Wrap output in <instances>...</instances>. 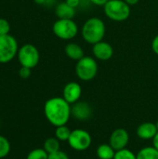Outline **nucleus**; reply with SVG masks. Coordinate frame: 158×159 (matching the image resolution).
Here are the masks:
<instances>
[{"label":"nucleus","mask_w":158,"mask_h":159,"mask_svg":"<svg viewBox=\"0 0 158 159\" xmlns=\"http://www.w3.org/2000/svg\"><path fill=\"white\" fill-rule=\"evenodd\" d=\"M10 148L9 141L6 137L0 135V159L6 157L9 154Z\"/></svg>","instance_id":"20"},{"label":"nucleus","mask_w":158,"mask_h":159,"mask_svg":"<svg viewBox=\"0 0 158 159\" xmlns=\"http://www.w3.org/2000/svg\"><path fill=\"white\" fill-rule=\"evenodd\" d=\"M52 30L54 34L62 40H71L78 34V27L73 20L58 19L54 22Z\"/></svg>","instance_id":"5"},{"label":"nucleus","mask_w":158,"mask_h":159,"mask_svg":"<svg viewBox=\"0 0 158 159\" xmlns=\"http://www.w3.org/2000/svg\"><path fill=\"white\" fill-rule=\"evenodd\" d=\"M47 159H69V157H68V156L64 152L60 150V151H58L56 153L49 154Z\"/></svg>","instance_id":"25"},{"label":"nucleus","mask_w":158,"mask_h":159,"mask_svg":"<svg viewBox=\"0 0 158 159\" xmlns=\"http://www.w3.org/2000/svg\"><path fill=\"white\" fill-rule=\"evenodd\" d=\"M65 2L74 8H76L80 6V0H66Z\"/></svg>","instance_id":"27"},{"label":"nucleus","mask_w":158,"mask_h":159,"mask_svg":"<svg viewBox=\"0 0 158 159\" xmlns=\"http://www.w3.org/2000/svg\"><path fill=\"white\" fill-rule=\"evenodd\" d=\"M18 43L15 37L6 34L0 35V63H7L18 54Z\"/></svg>","instance_id":"6"},{"label":"nucleus","mask_w":158,"mask_h":159,"mask_svg":"<svg viewBox=\"0 0 158 159\" xmlns=\"http://www.w3.org/2000/svg\"><path fill=\"white\" fill-rule=\"evenodd\" d=\"M124 1H125L127 4H129V6H134V5H136V4H138L140 0H124Z\"/></svg>","instance_id":"31"},{"label":"nucleus","mask_w":158,"mask_h":159,"mask_svg":"<svg viewBox=\"0 0 158 159\" xmlns=\"http://www.w3.org/2000/svg\"><path fill=\"white\" fill-rule=\"evenodd\" d=\"M137 159H158V150L153 147H145L138 152Z\"/></svg>","instance_id":"17"},{"label":"nucleus","mask_w":158,"mask_h":159,"mask_svg":"<svg viewBox=\"0 0 158 159\" xmlns=\"http://www.w3.org/2000/svg\"><path fill=\"white\" fill-rule=\"evenodd\" d=\"M44 113L47 121L55 127L66 125L72 116L70 103L61 97L47 100L44 106Z\"/></svg>","instance_id":"1"},{"label":"nucleus","mask_w":158,"mask_h":159,"mask_svg":"<svg viewBox=\"0 0 158 159\" xmlns=\"http://www.w3.org/2000/svg\"><path fill=\"white\" fill-rule=\"evenodd\" d=\"M156 128H157V130H158V121L156 123Z\"/></svg>","instance_id":"32"},{"label":"nucleus","mask_w":158,"mask_h":159,"mask_svg":"<svg viewBox=\"0 0 158 159\" xmlns=\"http://www.w3.org/2000/svg\"><path fill=\"white\" fill-rule=\"evenodd\" d=\"M32 69L31 68H28V67H24V66H21L20 69L19 70V75L22 78V79H27L31 76V74H32Z\"/></svg>","instance_id":"24"},{"label":"nucleus","mask_w":158,"mask_h":159,"mask_svg":"<svg viewBox=\"0 0 158 159\" xmlns=\"http://www.w3.org/2000/svg\"><path fill=\"white\" fill-rule=\"evenodd\" d=\"M18 59L21 66L33 69L39 62V51L34 45L25 44L19 49Z\"/></svg>","instance_id":"7"},{"label":"nucleus","mask_w":158,"mask_h":159,"mask_svg":"<svg viewBox=\"0 0 158 159\" xmlns=\"http://www.w3.org/2000/svg\"><path fill=\"white\" fill-rule=\"evenodd\" d=\"M115 149L110 144H101L97 149V156L100 159H114L115 155Z\"/></svg>","instance_id":"16"},{"label":"nucleus","mask_w":158,"mask_h":159,"mask_svg":"<svg viewBox=\"0 0 158 159\" xmlns=\"http://www.w3.org/2000/svg\"><path fill=\"white\" fill-rule=\"evenodd\" d=\"M129 141V132L125 129H116L113 131L110 136L109 144L115 149V151H119L125 149Z\"/></svg>","instance_id":"9"},{"label":"nucleus","mask_w":158,"mask_h":159,"mask_svg":"<svg viewBox=\"0 0 158 159\" xmlns=\"http://www.w3.org/2000/svg\"><path fill=\"white\" fill-rule=\"evenodd\" d=\"M56 2V0H45L44 2V6H47V7H50L52 5H54Z\"/></svg>","instance_id":"30"},{"label":"nucleus","mask_w":158,"mask_h":159,"mask_svg":"<svg viewBox=\"0 0 158 159\" xmlns=\"http://www.w3.org/2000/svg\"><path fill=\"white\" fill-rule=\"evenodd\" d=\"M105 24L102 20L97 17L88 19L83 25L81 33L84 40L91 45L102 41L105 35Z\"/></svg>","instance_id":"2"},{"label":"nucleus","mask_w":158,"mask_h":159,"mask_svg":"<svg viewBox=\"0 0 158 159\" xmlns=\"http://www.w3.org/2000/svg\"><path fill=\"white\" fill-rule=\"evenodd\" d=\"M48 158V154L45 151V149L43 148H36L32 150L26 159H47Z\"/></svg>","instance_id":"21"},{"label":"nucleus","mask_w":158,"mask_h":159,"mask_svg":"<svg viewBox=\"0 0 158 159\" xmlns=\"http://www.w3.org/2000/svg\"><path fill=\"white\" fill-rule=\"evenodd\" d=\"M108 1H109V0H90V2H91L93 5L100 6V7H102V6L104 7V5H105Z\"/></svg>","instance_id":"28"},{"label":"nucleus","mask_w":158,"mask_h":159,"mask_svg":"<svg viewBox=\"0 0 158 159\" xmlns=\"http://www.w3.org/2000/svg\"><path fill=\"white\" fill-rule=\"evenodd\" d=\"M99 71L98 62L95 59L84 56L81 60L77 61L75 66V73L77 77L82 81H90L97 75Z\"/></svg>","instance_id":"4"},{"label":"nucleus","mask_w":158,"mask_h":159,"mask_svg":"<svg viewBox=\"0 0 158 159\" xmlns=\"http://www.w3.org/2000/svg\"><path fill=\"white\" fill-rule=\"evenodd\" d=\"M71 130L70 129L66 126H60V127H56V131H55V136L56 138L61 141V142H68L70 135H71Z\"/></svg>","instance_id":"19"},{"label":"nucleus","mask_w":158,"mask_h":159,"mask_svg":"<svg viewBox=\"0 0 158 159\" xmlns=\"http://www.w3.org/2000/svg\"><path fill=\"white\" fill-rule=\"evenodd\" d=\"M55 13L59 19L73 20L75 15V8L69 6L66 2H61L56 6Z\"/></svg>","instance_id":"14"},{"label":"nucleus","mask_w":158,"mask_h":159,"mask_svg":"<svg viewBox=\"0 0 158 159\" xmlns=\"http://www.w3.org/2000/svg\"><path fill=\"white\" fill-rule=\"evenodd\" d=\"M158 132L156 123L145 122L141 124L137 129V135L142 140H153Z\"/></svg>","instance_id":"13"},{"label":"nucleus","mask_w":158,"mask_h":159,"mask_svg":"<svg viewBox=\"0 0 158 159\" xmlns=\"http://www.w3.org/2000/svg\"><path fill=\"white\" fill-rule=\"evenodd\" d=\"M66 56L74 61H79L84 57L83 48L76 43H68L64 48Z\"/></svg>","instance_id":"15"},{"label":"nucleus","mask_w":158,"mask_h":159,"mask_svg":"<svg viewBox=\"0 0 158 159\" xmlns=\"http://www.w3.org/2000/svg\"><path fill=\"white\" fill-rule=\"evenodd\" d=\"M92 52L97 60L108 61L114 55V48L109 43L101 41V42L93 45Z\"/></svg>","instance_id":"12"},{"label":"nucleus","mask_w":158,"mask_h":159,"mask_svg":"<svg viewBox=\"0 0 158 159\" xmlns=\"http://www.w3.org/2000/svg\"><path fill=\"white\" fill-rule=\"evenodd\" d=\"M82 94L81 86L76 82H69L65 85L62 91V98L70 104H74L80 99Z\"/></svg>","instance_id":"11"},{"label":"nucleus","mask_w":158,"mask_h":159,"mask_svg":"<svg viewBox=\"0 0 158 159\" xmlns=\"http://www.w3.org/2000/svg\"><path fill=\"white\" fill-rule=\"evenodd\" d=\"M114 159H137L136 155L129 149H122L115 152Z\"/></svg>","instance_id":"22"},{"label":"nucleus","mask_w":158,"mask_h":159,"mask_svg":"<svg viewBox=\"0 0 158 159\" xmlns=\"http://www.w3.org/2000/svg\"><path fill=\"white\" fill-rule=\"evenodd\" d=\"M152 49L153 51L158 55V34L155 36V38L153 39V42H152Z\"/></svg>","instance_id":"26"},{"label":"nucleus","mask_w":158,"mask_h":159,"mask_svg":"<svg viewBox=\"0 0 158 159\" xmlns=\"http://www.w3.org/2000/svg\"><path fill=\"white\" fill-rule=\"evenodd\" d=\"M92 107L86 102H76L71 107V115L77 120H88L92 116Z\"/></svg>","instance_id":"10"},{"label":"nucleus","mask_w":158,"mask_h":159,"mask_svg":"<svg viewBox=\"0 0 158 159\" xmlns=\"http://www.w3.org/2000/svg\"><path fill=\"white\" fill-rule=\"evenodd\" d=\"M44 149L48 155L60 151V141L56 137L47 138L44 143Z\"/></svg>","instance_id":"18"},{"label":"nucleus","mask_w":158,"mask_h":159,"mask_svg":"<svg viewBox=\"0 0 158 159\" xmlns=\"http://www.w3.org/2000/svg\"><path fill=\"white\" fill-rule=\"evenodd\" d=\"M92 139L90 134L84 129H74L71 132L68 140L69 145L75 151H85L91 144Z\"/></svg>","instance_id":"8"},{"label":"nucleus","mask_w":158,"mask_h":159,"mask_svg":"<svg viewBox=\"0 0 158 159\" xmlns=\"http://www.w3.org/2000/svg\"><path fill=\"white\" fill-rule=\"evenodd\" d=\"M10 31V24L9 22L5 20L0 18V35H6L8 34Z\"/></svg>","instance_id":"23"},{"label":"nucleus","mask_w":158,"mask_h":159,"mask_svg":"<svg viewBox=\"0 0 158 159\" xmlns=\"http://www.w3.org/2000/svg\"><path fill=\"white\" fill-rule=\"evenodd\" d=\"M153 144H154V147L156 148L158 150V132L156 133V135L154 137V139H153Z\"/></svg>","instance_id":"29"},{"label":"nucleus","mask_w":158,"mask_h":159,"mask_svg":"<svg viewBox=\"0 0 158 159\" xmlns=\"http://www.w3.org/2000/svg\"><path fill=\"white\" fill-rule=\"evenodd\" d=\"M104 13L112 20L124 21L130 15V7L124 0H109L104 5Z\"/></svg>","instance_id":"3"}]
</instances>
